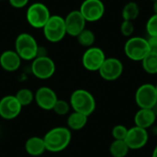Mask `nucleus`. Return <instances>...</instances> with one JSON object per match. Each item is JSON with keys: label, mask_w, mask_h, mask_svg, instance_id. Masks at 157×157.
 Wrapping results in <instances>:
<instances>
[{"label": "nucleus", "mask_w": 157, "mask_h": 157, "mask_svg": "<svg viewBox=\"0 0 157 157\" xmlns=\"http://www.w3.org/2000/svg\"><path fill=\"white\" fill-rule=\"evenodd\" d=\"M42 138L47 152L60 153L69 146L72 141V132L67 127H54L48 131Z\"/></svg>", "instance_id": "nucleus-1"}, {"label": "nucleus", "mask_w": 157, "mask_h": 157, "mask_svg": "<svg viewBox=\"0 0 157 157\" xmlns=\"http://www.w3.org/2000/svg\"><path fill=\"white\" fill-rule=\"evenodd\" d=\"M69 103L74 111L82 113L87 117L94 113L97 107L94 96L86 89L75 90L70 96Z\"/></svg>", "instance_id": "nucleus-2"}, {"label": "nucleus", "mask_w": 157, "mask_h": 157, "mask_svg": "<svg viewBox=\"0 0 157 157\" xmlns=\"http://www.w3.org/2000/svg\"><path fill=\"white\" fill-rule=\"evenodd\" d=\"M39 49L36 39L29 33H20L15 40V51L22 61H33L38 56Z\"/></svg>", "instance_id": "nucleus-3"}, {"label": "nucleus", "mask_w": 157, "mask_h": 157, "mask_svg": "<svg viewBox=\"0 0 157 157\" xmlns=\"http://www.w3.org/2000/svg\"><path fill=\"white\" fill-rule=\"evenodd\" d=\"M123 49L126 57L133 62H142L151 52L147 39L139 36L130 37L126 40Z\"/></svg>", "instance_id": "nucleus-4"}, {"label": "nucleus", "mask_w": 157, "mask_h": 157, "mask_svg": "<svg viewBox=\"0 0 157 157\" xmlns=\"http://www.w3.org/2000/svg\"><path fill=\"white\" fill-rule=\"evenodd\" d=\"M42 29L45 39L52 43L61 41L67 35L64 17L59 15H52Z\"/></svg>", "instance_id": "nucleus-5"}, {"label": "nucleus", "mask_w": 157, "mask_h": 157, "mask_svg": "<svg viewBox=\"0 0 157 157\" xmlns=\"http://www.w3.org/2000/svg\"><path fill=\"white\" fill-rule=\"evenodd\" d=\"M52 16L48 6L40 2L31 4L26 12V19L34 29H42Z\"/></svg>", "instance_id": "nucleus-6"}, {"label": "nucleus", "mask_w": 157, "mask_h": 157, "mask_svg": "<svg viewBox=\"0 0 157 157\" xmlns=\"http://www.w3.org/2000/svg\"><path fill=\"white\" fill-rule=\"evenodd\" d=\"M31 73L32 75L40 80H47L53 76L56 66L55 63L48 55L37 56L31 61Z\"/></svg>", "instance_id": "nucleus-7"}, {"label": "nucleus", "mask_w": 157, "mask_h": 157, "mask_svg": "<svg viewBox=\"0 0 157 157\" xmlns=\"http://www.w3.org/2000/svg\"><path fill=\"white\" fill-rule=\"evenodd\" d=\"M106 58V54L101 48L92 46L87 48L83 53L82 64L89 72H98Z\"/></svg>", "instance_id": "nucleus-8"}, {"label": "nucleus", "mask_w": 157, "mask_h": 157, "mask_svg": "<svg viewBox=\"0 0 157 157\" xmlns=\"http://www.w3.org/2000/svg\"><path fill=\"white\" fill-rule=\"evenodd\" d=\"M78 10L86 22H97L103 17L106 7L102 0H84Z\"/></svg>", "instance_id": "nucleus-9"}, {"label": "nucleus", "mask_w": 157, "mask_h": 157, "mask_svg": "<svg viewBox=\"0 0 157 157\" xmlns=\"http://www.w3.org/2000/svg\"><path fill=\"white\" fill-rule=\"evenodd\" d=\"M124 66L122 62L116 57L106 58L100 69L98 70L99 75L105 81H116L123 74Z\"/></svg>", "instance_id": "nucleus-10"}, {"label": "nucleus", "mask_w": 157, "mask_h": 157, "mask_svg": "<svg viewBox=\"0 0 157 157\" xmlns=\"http://www.w3.org/2000/svg\"><path fill=\"white\" fill-rule=\"evenodd\" d=\"M135 102L139 109H152L157 102L155 86L149 83L141 85L135 92Z\"/></svg>", "instance_id": "nucleus-11"}, {"label": "nucleus", "mask_w": 157, "mask_h": 157, "mask_svg": "<svg viewBox=\"0 0 157 157\" xmlns=\"http://www.w3.org/2000/svg\"><path fill=\"white\" fill-rule=\"evenodd\" d=\"M22 110V106L15 95H7L0 99V117L6 121L16 119Z\"/></svg>", "instance_id": "nucleus-12"}, {"label": "nucleus", "mask_w": 157, "mask_h": 157, "mask_svg": "<svg viewBox=\"0 0 157 157\" xmlns=\"http://www.w3.org/2000/svg\"><path fill=\"white\" fill-rule=\"evenodd\" d=\"M149 140V133L147 130L133 126L128 130L125 143L130 150H140L144 148Z\"/></svg>", "instance_id": "nucleus-13"}, {"label": "nucleus", "mask_w": 157, "mask_h": 157, "mask_svg": "<svg viewBox=\"0 0 157 157\" xmlns=\"http://www.w3.org/2000/svg\"><path fill=\"white\" fill-rule=\"evenodd\" d=\"M66 34L71 37H77L85 29L86 21L79 10H73L69 12L64 17Z\"/></svg>", "instance_id": "nucleus-14"}, {"label": "nucleus", "mask_w": 157, "mask_h": 157, "mask_svg": "<svg viewBox=\"0 0 157 157\" xmlns=\"http://www.w3.org/2000/svg\"><path fill=\"white\" fill-rule=\"evenodd\" d=\"M58 97L53 89L49 86H40L34 93V101L43 110H52Z\"/></svg>", "instance_id": "nucleus-15"}, {"label": "nucleus", "mask_w": 157, "mask_h": 157, "mask_svg": "<svg viewBox=\"0 0 157 157\" xmlns=\"http://www.w3.org/2000/svg\"><path fill=\"white\" fill-rule=\"evenodd\" d=\"M21 58L14 50L4 51L0 54V66L3 70L8 73L16 72L21 65Z\"/></svg>", "instance_id": "nucleus-16"}, {"label": "nucleus", "mask_w": 157, "mask_h": 157, "mask_svg": "<svg viewBox=\"0 0 157 157\" xmlns=\"http://www.w3.org/2000/svg\"><path fill=\"white\" fill-rule=\"evenodd\" d=\"M156 119L152 109H139L134 115V123L137 127L148 130L155 125Z\"/></svg>", "instance_id": "nucleus-17"}, {"label": "nucleus", "mask_w": 157, "mask_h": 157, "mask_svg": "<svg viewBox=\"0 0 157 157\" xmlns=\"http://www.w3.org/2000/svg\"><path fill=\"white\" fill-rule=\"evenodd\" d=\"M25 151L31 156H40L46 152L44 140L42 137L32 136L29 137L25 143Z\"/></svg>", "instance_id": "nucleus-18"}, {"label": "nucleus", "mask_w": 157, "mask_h": 157, "mask_svg": "<svg viewBox=\"0 0 157 157\" xmlns=\"http://www.w3.org/2000/svg\"><path fill=\"white\" fill-rule=\"evenodd\" d=\"M88 117L79 113L73 111L70 113L67 117V128L72 132V131H81L86 127L87 124Z\"/></svg>", "instance_id": "nucleus-19"}, {"label": "nucleus", "mask_w": 157, "mask_h": 157, "mask_svg": "<svg viewBox=\"0 0 157 157\" xmlns=\"http://www.w3.org/2000/svg\"><path fill=\"white\" fill-rule=\"evenodd\" d=\"M140 15V6L138 3L134 1H130L124 5L121 10V17L123 20L127 21H134L138 18Z\"/></svg>", "instance_id": "nucleus-20"}, {"label": "nucleus", "mask_w": 157, "mask_h": 157, "mask_svg": "<svg viewBox=\"0 0 157 157\" xmlns=\"http://www.w3.org/2000/svg\"><path fill=\"white\" fill-rule=\"evenodd\" d=\"M129 151L127 144L122 140H114L109 145V154L112 157H126Z\"/></svg>", "instance_id": "nucleus-21"}, {"label": "nucleus", "mask_w": 157, "mask_h": 157, "mask_svg": "<svg viewBox=\"0 0 157 157\" xmlns=\"http://www.w3.org/2000/svg\"><path fill=\"white\" fill-rule=\"evenodd\" d=\"M142 66L148 75H157V53L150 52L142 61Z\"/></svg>", "instance_id": "nucleus-22"}, {"label": "nucleus", "mask_w": 157, "mask_h": 157, "mask_svg": "<svg viewBox=\"0 0 157 157\" xmlns=\"http://www.w3.org/2000/svg\"><path fill=\"white\" fill-rule=\"evenodd\" d=\"M76 39H77L78 43L81 46L86 47L87 49V48H90V47L94 46V43L96 41V35L92 30H90L88 29H85L76 37Z\"/></svg>", "instance_id": "nucleus-23"}, {"label": "nucleus", "mask_w": 157, "mask_h": 157, "mask_svg": "<svg viewBox=\"0 0 157 157\" xmlns=\"http://www.w3.org/2000/svg\"><path fill=\"white\" fill-rule=\"evenodd\" d=\"M15 97L17 98L19 104L22 106V108L30 105L34 101V93L29 88H21V89H19L16 93Z\"/></svg>", "instance_id": "nucleus-24"}, {"label": "nucleus", "mask_w": 157, "mask_h": 157, "mask_svg": "<svg viewBox=\"0 0 157 157\" xmlns=\"http://www.w3.org/2000/svg\"><path fill=\"white\" fill-rule=\"evenodd\" d=\"M70 109H71V106L68 101L58 98L53 106L52 111L58 116H66L69 114Z\"/></svg>", "instance_id": "nucleus-25"}, {"label": "nucleus", "mask_w": 157, "mask_h": 157, "mask_svg": "<svg viewBox=\"0 0 157 157\" xmlns=\"http://www.w3.org/2000/svg\"><path fill=\"white\" fill-rule=\"evenodd\" d=\"M128 128L122 124L115 125L111 130V135L114 140H122L124 141L128 132Z\"/></svg>", "instance_id": "nucleus-26"}, {"label": "nucleus", "mask_w": 157, "mask_h": 157, "mask_svg": "<svg viewBox=\"0 0 157 157\" xmlns=\"http://www.w3.org/2000/svg\"><path fill=\"white\" fill-rule=\"evenodd\" d=\"M146 32L148 36H157V15H152L146 22Z\"/></svg>", "instance_id": "nucleus-27"}, {"label": "nucleus", "mask_w": 157, "mask_h": 157, "mask_svg": "<svg viewBox=\"0 0 157 157\" xmlns=\"http://www.w3.org/2000/svg\"><path fill=\"white\" fill-rule=\"evenodd\" d=\"M120 30L121 33L127 38H130L133 35L134 33V24L132 21H127V20H123L121 24L120 27Z\"/></svg>", "instance_id": "nucleus-28"}, {"label": "nucleus", "mask_w": 157, "mask_h": 157, "mask_svg": "<svg viewBox=\"0 0 157 157\" xmlns=\"http://www.w3.org/2000/svg\"><path fill=\"white\" fill-rule=\"evenodd\" d=\"M8 2L12 7L20 9V8L25 7L29 4V0H8Z\"/></svg>", "instance_id": "nucleus-29"}, {"label": "nucleus", "mask_w": 157, "mask_h": 157, "mask_svg": "<svg viewBox=\"0 0 157 157\" xmlns=\"http://www.w3.org/2000/svg\"><path fill=\"white\" fill-rule=\"evenodd\" d=\"M150 51L157 53V36H150L147 39Z\"/></svg>", "instance_id": "nucleus-30"}, {"label": "nucleus", "mask_w": 157, "mask_h": 157, "mask_svg": "<svg viewBox=\"0 0 157 157\" xmlns=\"http://www.w3.org/2000/svg\"><path fill=\"white\" fill-rule=\"evenodd\" d=\"M152 128H153V129H152V132H153V134H154V135H155V136H157V124L154 125Z\"/></svg>", "instance_id": "nucleus-31"}, {"label": "nucleus", "mask_w": 157, "mask_h": 157, "mask_svg": "<svg viewBox=\"0 0 157 157\" xmlns=\"http://www.w3.org/2000/svg\"><path fill=\"white\" fill-rule=\"evenodd\" d=\"M154 5H153V9H154V14H156L157 15V0L153 2Z\"/></svg>", "instance_id": "nucleus-32"}, {"label": "nucleus", "mask_w": 157, "mask_h": 157, "mask_svg": "<svg viewBox=\"0 0 157 157\" xmlns=\"http://www.w3.org/2000/svg\"><path fill=\"white\" fill-rule=\"evenodd\" d=\"M152 109H153V111H154V113H155V117L157 118V102L155 103V105L152 108Z\"/></svg>", "instance_id": "nucleus-33"}, {"label": "nucleus", "mask_w": 157, "mask_h": 157, "mask_svg": "<svg viewBox=\"0 0 157 157\" xmlns=\"http://www.w3.org/2000/svg\"><path fill=\"white\" fill-rule=\"evenodd\" d=\"M151 157H157V145L155 147L153 153H152V156Z\"/></svg>", "instance_id": "nucleus-34"}, {"label": "nucleus", "mask_w": 157, "mask_h": 157, "mask_svg": "<svg viewBox=\"0 0 157 157\" xmlns=\"http://www.w3.org/2000/svg\"><path fill=\"white\" fill-rule=\"evenodd\" d=\"M150 1H152V2H155V1H156V0H150Z\"/></svg>", "instance_id": "nucleus-35"}, {"label": "nucleus", "mask_w": 157, "mask_h": 157, "mask_svg": "<svg viewBox=\"0 0 157 157\" xmlns=\"http://www.w3.org/2000/svg\"><path fill=\"white\" fill-rule=\"evenodd\" d=\"M155 89H156V93H157V85L155 86Z\"/></svg>", "instance_id": "nucleus-36"}, {"label": "nucleus", "mask_w": 157, "mask_h": 157, "mask_svg": "<svg viewBox=\"0 0 157 157\" xmlns=\"http://www.w3.org/2000/svg\"><path fill=\"white\" fill-rule=\"evenodd\" d=\"M0 1H2V0H0Z\"/></svg>", "instance_id": "nucleus-37"}]
</instances>
